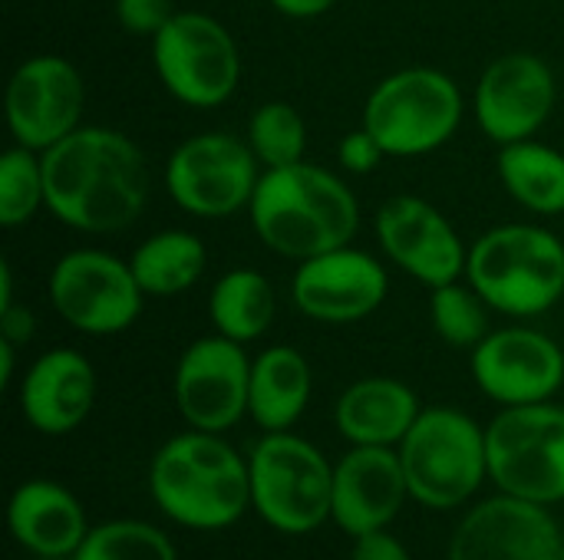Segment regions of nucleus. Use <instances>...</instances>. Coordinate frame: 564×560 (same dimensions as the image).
Here are the masks:
<instances>
[{
  "label": "nucleus",
  "instance_id": "f257e3e1",
  "mask_svg": "<svg viewBox=\"0 0 564 560\" xmlns=\"http://www.w3.org/2000/svg\"><path fill=\"white\" fill-rule=\"evenodd\" d=\"M40 155L46 208L66 228L112 234L142 215L149 201V162L129 135L79 125Z\"/></svg>",
  "mask_w": 564,
  "mask_h": 560
},
{
  "label": "nucleus",
  "instance_id": "f03ea898",
  "mask_svg": "<svg viewBox=\"0 0 564 560\" xmlns=\"http://www.w3.org/2000/svg\"><path fill=\"white\" fill-rule=\"evenodd\" d=\"M149 498L185 531H228L251 512L248 459L218 432H178L149 462Z\"/></svg>",
  "mask_w": 564,
  "mask_h": 560
},
{
  "label": "nucleus",
  "instance_id": "7ed1b4c3",
  "mask_svg": "<svg viewBox=\"0 0 564 560\" xmlns=\"http://www.w3.org/2000/svg\"><path fill=\"white\" fill-rule=\"evenodd\" d=\"M248 211L264 248L297 264L347 248L360 228L354 191L334 172L311 162L264 168Z\"/></svg>",
  "mask_w": 564,
  "mask_h": 560
},
{
  "label": "nucleus",
  "instance_id": "20e7f679",
  "mask_svg": "<svg viewBox=\"0 0 564 560\" xmlns=\"http://www.w3.org/2000/svg\"><path fill=\"white\" fill-rule=\"evenodd\" d=\"M466 277L492 310L539 317L564 297L562 238L539 224L492 228L469 248Z\"/></svg>",
  "mask_w": 564,
  "mask_h": 560
},
{
  "label": "nucleus",
  "instance_id": "39448f33",
  "mask_svg": "<svg viewBox=\"0 0 564 560\" xmlns=\"http://www.w3.org/2000/svg\"><path fill=\"white\" fill-rule=\"evenodd\" d=\"M410 498L430 512H453L489 479L486 429L463 409L430 406L397 446Z\"/></svg>",
  "mask_w": 564,
  "mask_h": 560
},
{
  "label": "nucleus",
  "instance_id": "423d86ee",
  "mask_svg": "<svg viewBox=\"0 0 564 560\" xmlns=\"http://www.w3.org/2000/svg\"><path fill=\"white\" fill-rule=\"evenodd\" d=\"M251 512L278 535L304 538L330 521L334 502V462L294 436L264 432L248 452Z\"/></svg>",
  "mask_w": 564,
  "mask_h": 560
},
{
  "label": "nucleus",
  "instance_id": "0eeeda50",
  "mask_svg": "<svg viewBox=\"0 0 564 560\" xmlns=\"http://www.w3.org/2000/svg\"><path fill=\"white\" fill-rule=\"evenodd\" d=\"M463 92L433 66H410L377 83L364 106V129L387 155L413 158L446 145L463 122Z\"/></svg>",
  "mask_w": 564,
  "mask_h": 560
},
{
  "label": "nucleus",
  "instance_id": "6e6552de",
  "mask_svg": "<svg viewBox=\"0 0 564 560\" xmlns=\"http://www.w3.org/2000/svg\"><path fill=\"white\" fill-rule=\"evenodd\" d=\"M489 482L535 505L564 502V406H506L486 426Z\"/></svg>",
  "mask_w": 564,
  "mask_h": 560
},
{
  "label": "nucleus",
  "instance_id": "1a4fd4ad",
  "mask_svg": "<svg viewBox=\"0 0 564 560\" xmlns=\"http://www.w3.org/2000/svg\"><path fill=\"white\" fill-rule=\"evenodd\" d=\"M152 63L162 86L192 109L228 102L241 83V53L225 23L208 13H175L152 36Z\"/></svg>",
  "mask_w": 564,
  "mask_h": 560
},
{
  "label": "nucleus",
  "instance_id": "9d476101",
  "mask_svg": "<svg viewBox=\"0 0 564 560\" xmlns=\"http://www.w3.org/2000/svg\"><path fill=\"white\" fill-rule=\"evenodd\" d=\"M261 182V162L248 142L228 132L185 139L165 162L172 201L195 218H228L248 208Z\"/></svg>",
  "mask_w": 564,
  "mask_h": 560
},
{
  "label": "nucleus",
  "instance_id": "9b49d317",
  "mask_svg": "<svg viewBox=\"0 0 564 560\" xmlns=\"http://www.w3.org/2000/svg\"><path fill=\"white\" fill-rule=\"evenodd\" d=\"M50 300L73 330L112 337L139 320L145 290L139 287L132 264L96 248H79L56 261L50 274Z\"/></svg>",
  "mask_w": 564,
  "mask_h": 560
},
{
  "label": "nucleus",
  "instance_id": "f8f14e48",
  "mask_svg": "<svg viewBox=\"0 0 564 560\" xmlns=\"http://www.w3.org/2000/svg\"><path fill=\"white\" fill-rule=\"evenodd\" d=\"M251 360L245 343L221 333L202 337L178 356L172 396L188 429L225 436L248 416Z\"/></svg>",
  "mask_w": 564,
  "mask_h": 560
},
{
  "label": "nucleus",
  "instance_id": "ddd939ff",
  "mask_svg": "<svg viewBox=\"0 0 564 560\" xmlns=\"http://www.w3.org/2000/svg\"><path fill=\"white\" fill-rule=\"evenodd\" d=\"M83 102V76L66 56H30L7 83V125L17 145L46 152L79 129Z\"/></svg>",
  "mask_w": 564,
  "mask_h": 560
},
{
  "label": "nucleus",
  "instance_id": "4468645a",
  "mask_svg": "<svg viewBox=\"0 0 564 560\" xmlns=\"http://www.w3.org/2000/svg\"><path fill=\"white\" fill-rule=\"evenodd\" d=\"M562 541L545 505L499 492L459 518L446 560H558Z\"/></svg>",
  "mask_w": 564,
  "mask_h": 560
},
{
  "label": "nucleus",
  "instance_id": "2eb2a0df",
  "mask_svg": "<svg viewBox=\"0 0 564 560\" xmlns=\"http://www.w3.org/2000/svg\"><path fill=\"white\" fill-rule=\"evenodd\" d=\"M473 380L502 409L549 403L564 386V350L542 330L506 327L473 350Z\"/></svg>",
  "mask_w": 564,
  "mask_h": 560
},
{
  "label": "nucleus",
  "instance_id": "dca6fc26",
  "mask_svg": "<svg viewBox=\"0 0 564 560\" xmlns=\"http://www.w3.org/2000/svg\"><path fill=\"white\" fill-rule=\"evenodd\" d=\"M377 238L387 257L413 281L433 287L466 274L469 251L449 218L416 195H397L377 211Z\"/></svg>",
  "mask_w": 564,
  "mask_h": 560
},
{
  "label": "nucleus",
  "instance_id": "f3484780",
  "mask_svg": "<svg viewBox=\"0 0 564 560\" xmlns=\"http://www.w3.org/2000/svg\"><path fill=\"white\" fill-rule=\"evenodd\" d=\"M558 83L552 66L535 53H506L492 59L476 86V119L499 142L532 139L555 112Z\"/></svg>",
  "mask_w": 564,
  "mask_h": 560
},
{
  "label": "nucleus",
  "instance_id": "a211bd4d",
  "mask_svg": "<svg viewBox=\"0 0 564 560\" xmlns=\"http://www.w3.org/2000/svg\"><path fill=\"white\" fill-rule=\"evenodd\" d=\"M387 290L383 264L350 244L301 261L291 281L294 307L317 323H357L387 300Z\"/></svg>",
  "mask_w": 564,
  "mask_h": 560
},
{
  "label": "nucleus",
  "instance_id": "6ab92c4d",
  "mask_svg": "<svg viewBox=\"0 0 564 560\" xmlns=\"http://www.w3.org/2000/svg\"><path fill=\"white\" fill-rule=\"evenodd\" d=\"M406 502L413 498L397 449L350 446V452L334 462L330 525H337L347 538L390 528Z\"/></svg>",
  "mask_w": 564,
  "mask_h": 560
},
{
  "label": "nucleus",
  "instance_id": "aec40b11",
  "mask_svg": "<svg viewBox=\"0 0 564 560\" xmlns=\"http://www.w3.org/2000/svg\"><path fill=\"white\" fill-rule=\"evenodd\" d=\"M96 370L79 350H50L20 383V413L40 436H69L96 406Z\"/></svg>",
  "mask_w": 564,
  "mask_h": 560
},
{
  "label": "nucleus",
  "instance_id": "412c9836",
  "mask_svg": "<svg viewBox=\"0 0 564 560\" xmlns=\"http://www.w3.org/2000/svg\"><path fill=\"white\" fill-rule=\"evenodd\" d=\"M10 538L33 558H73L89 535L83 502L53 479L20 482L7 505Z\"/></svg>",
  "mask_w": 564,
  "mask_h": 560
},
{
  "label": "nucleus",
  "instance_id": "4be33fe9",
  "mask_svg": "<svg viewBox=\"0 0 564 560\" xmlns=\"http://www.w3.org/2000/svg\"><path fill=\"white\" fill-rule=\"evenodd\" d=\"M420 413V396L406 383L393 376H367L340 393L334 406V426L350 446L397 449Z\"/></svg>",
  "mask_w": 564,
  "mask_h": 560
},
{
  "label": "nucleus",
  "instance_id": "5701e85b",
  "mask_svg": "<svg viewBox=\"0 0 564 560\" xmlns=\"http://www.w3.org/2000/svg\"><path fill=\"white\" fill-rule=\"evenodd\" d=\"M314 393V373L301 350L268 347L251 360L248 416L261 432H291Z\"/></svg>",
  "mask_w": 564,
  "mask_h": 560
},
{
  "label": "nucleus",
  "instance_id": "b1692460",
  "mask_svg": "<svg viewBox=\"0 0 564 560\" xmlns=\"http://www.w3.org/2000/svg\"><path fill=\"white\" fill-rule=\"evenodd\" d=\"M208 314L221 337L235 343H251L264 337L274 323L278 314L274 287L264 274L251 267H235L221 274L218 284L212 287Z\"/></svg>",
  "mask_w": 564,
  "mask_h": 560
},
{
  "label": "nucleus",
  "instance_id": "393cba45",
  "mask_svg": "<svg viewBox=\"0 0 564 560\" xmlns=\"http://www.w3.org/2000/svg\"><path fill=\"white\" fill-rule=\"evenodd\" d=\"M129 264L145 297H175L198 284L208 267V251L188 231H159L135 248Z\"/></svg>",
  "mask_w": 564,
  "mask_h": 560
},
{
  "label": "nucleus",
  "instance_id": "a878e982",
  "mask_svg": "<svg viewBox=\"0 0 564 560\" xmlns=\"http://www.w3.org/2000/svg\"><path fill=\"white\" fill-rule=\"evenodd\" d=\"M499 178L522 208L539 215L564 211V155L558 149L535 139L502 145Z\"/></svg>",
  "mask_w": 564,
  "mask_h": 560
},
{
  "label": "nucleus",
  "instance_id": "bb28decb",
  "mask_svg": "<svg viewBox=\"0 0 564 560\" xmlns=\"http://www.w3.org/2000/svg\"><path fill=\"white\" fill-rule=\"evenodd\" d=\"M69 560H178L172 538L139 518H112L93 525Z\"/></svg>",
  "mask_w": 564,
  "mask_h": 560
},
{
  "label": "nucleus",
  "instance_id": "cd10ccee",
  "mask_svg": "<svg viewBox=\"0 0 564 560\" xmlns=\"http://www.w3.org/2000/svg\"><path fill=\"white\" fill-rule=\"evenodd\" d=\"M248 145L258 155L261 168H284L304 162L307 125L291 102H264L248 122Z\"/></svg>",
  "mask_w": 564,
  "mask_h": 560
},
{
  "label": "nucleus",
  "instance_id": "c85d7f7f",
  "mask_svg": "<svg viewBox=\"0 0 564 560\" xmlns=\"http://www.w3.org/2000/svg\"><path fill=\"white\" fill-rule=\"evenodd\" d=\"M433 330L443 343L456 350H476L489 337V304L476 294V287H463L459 281L433 287L430 297Z\"/></svg>",
  "mask_w": 564,
  "mask_h": 560
},
{
  "label": "nucleus",
  "instance_id": "c756f323",
  "mask_svg": "<svg viewBox=\"0 0 564 560\" xmlns=\"http://www.w3.org/2000/svg\"><path fill=\"white\" fill-rule=\"evenodd\" d=\"M46 208L43 155L33 149H7L0 158V224L20 228Z\"/></svg>",
  "mask_w": 564,
  "mask_h": 560
},
{
  "label": "nucleus",
  "instance_id": "7c9ffc66",
  "mask_svg": "<svg viewBox=\"0 0 564 560\" xmlns=\"http://www.w3.org/2000/svg\"><path fill=\"white\" fill-rule=\"evenodd\" d=\"M172 17V0H116V20L132 36L152 40Z\"/></svg>",
  "mask_w": 564,
  "mask_h": 560
},
{
  "label": "nucleus",
  "instance_id": "2f4dec72",
  "mask_svg": "<svg viewBox=\"0 0 564 560\" xmlns=\"http://www.w3.org/2000/svg\"><path fill=\"white\" fill-rule=\"evenodd\" d=\"M337 158H340V165H344L347 172L367 175V172H373V168L387 158V152H383V145L360 125V129H354L350 135H344V142L337 145Z\"/></svg>",
  "mask_w": 564,
  "mask_h": 560
},
{
  "label": "nucleus",
  "instance_id": "473e14b6",
  "mask_svg": "<svg viewBox=\"0 0 564 560\" xmlns=\"http://www.w3.org/2000/svg\"><path fill=\"white\" fill-rule=\"evenodd\" d=\"M350 560H413L406 545L390 531H370V535H360L354 538V551H350Z\"/></svg>",
  "mask_w": 564,
  "mask_h": 560
},
{
  "label": "nucleus",
  "instance_id": "72a5a7b5",
  "mask_svg": "<svg viewBox=\"0 0 564 560\" xmlns=\"http://www.w3.org/2000/svg\"><path fill=\"white\" fill-rule=\"evenodd\" d=\"M30 333H33V317H30V310H20V307H7V310H0V337L3 340H10V343H23V340H30Z\"/></svg>",
  "mask_w": 564,
  "mask_h": 560
},
{
  "label": "nucleus",
  "instance_id": "f704fd0d",
  "mask_svg": "<svg viewBox=\"0 0 564 560\" xmlns=\"http://www.w3.org/2000/svg\"><path fill=\"white\" fill-rule=\"evenodd\" d=\"M271 7L284 17H294V20H311V17H321L327 10L337 7V0H271Z\"/></svg>",
  "mask_w": 564,
  "mask_h": 560
},
{
  "label": "nucleus",
  "instance_id": "c9c22d12",
  "mask_svg": "<svg viewBox=\"0 0 564 560\" xmlns=\"http://www.w3.org/2000/svg\"><path fill=\"white\" fill-rule=\"evenodd\" d=\"M13 350H17V343H10V340L0 337V383L3 386L13 383Z\"/></svg>",
  "mask_w": 564,
  "mask_h": 560
},
{
  "label": "nucleus",
  "instance_id": "e433bc0d",
  "mask_svg": "<svg viewBox=\"0 0 564 560\" xmlns=\"http://www.w3.org/2000/svg\"><path fill=\"white\" fill-rule=\"evenodd\" d=\"M33 560H69V558H33Z\"/></svg>",
  "mask_w": 564,
  "mask_h": 560
},
{
  "label": "nucleus",
  "instance_id": "4c0bfd02",
  "mask_svg": "<svg viewBox=\"0 0 564 560\" xmlns=\"http://www.w3.org/2000/svg\"><path fill=\"white\" fill-rule=\"evenodd\" d=\"M558 560H564V541H562V554H558Z\"/></svg>",
  "mask_w": 564,
  "mask_h": 560
}]
</instances>
